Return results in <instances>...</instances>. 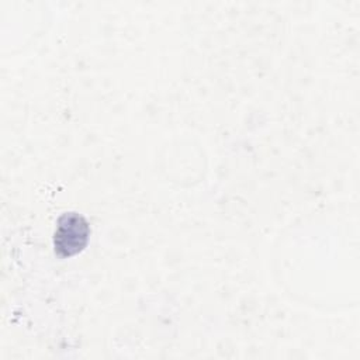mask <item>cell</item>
Returning <instances> with one entry per match:
<instances>
[{"label": "cell", "mask_w": 360, "mask_h": 360, "mask_svg": "<svg viewBox=\"0 0 360 360\" xmlns=\"http://www.w3.org/2000/svg\"><path fill=\"white\" fill-rule=\"evenodd\" d=\"M90 228L87 221L76 212H65L56 222L53 235L55 253L60 257L77 255L87 245Z\"/></svg>", "instance_id": "1"}]
</instances>
